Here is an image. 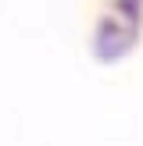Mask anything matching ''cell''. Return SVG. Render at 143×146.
<instances>
[{
  "label": "cell",
  "instance_id": "obj_1",
  "mask_svg": "<svg viewBox=\"0 0 143 146\" xmlns=\"http://www.w3.org/2000/svg\"><path fill=\"white\" fill-rule=\"evenodd\" d=\"M140 36V0H111L97 25V54L104 61H118L132 50Z\"/></svg>",
  "mask_w": 143,
  "mask_h": 146
}]
</instances>
